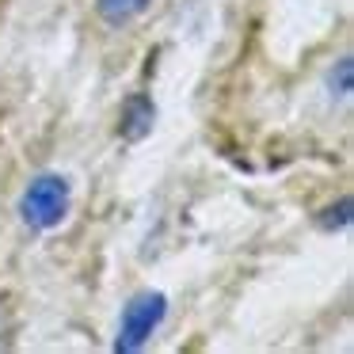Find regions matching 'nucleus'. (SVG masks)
<instances>
[{"label":"nucleus","instance_id":"6","mask_svg":"<svg viewBox=\"0 0 354 354\" xmlns=\"http://www.w3.org/2000/svg\"><path fill=\"white\" fill-rule=\"evenodd\" d=\"M351 92H354V62L339 57L328 69V95L331 100H351Z\"/></svg>","mask_w":354,"mask_h":354},{"label":"nucleus","instance_id":"5","mask_svg":"<svg viewBox=\"0 0 354 354\" xmlns=\"http://www.w3.org/2000/svg\"><path fill=\"white\" fill-rule=\"evenodd\" d=\"M351 198H339V202H331V206H324L320 214H316V225H320L324 232H346L351 229V221H354V214H351Z\"/></svg>","mask_w":354,"mask_h":354},{"label":"nucleus","instance_id":"3","mask_svg":"<svg viewBox=\"0 0 354 354\" xmlns=\"http://www.w3.org/2000/svg\"><path fill=\"white\" fill-rule=\"evenodd\" d=\"M153 126H156V103H153V95H145V92H138V95H130V100L122 103V115H118V133H122V141H145L149 133H153Z\"/></svg>","mask_w":354,"mask_h":354},{"label":"nucleus","instance_id":"4","mask_svg":"<svg viewBox=\"0 0 354 354\" xmlns=\"http://www.w3.org/2000/svg\"><path fill=\"white\" fill-rule=\"evenodd\" d=\"M149 4H153V0H95V12H100L103 24L122 27V24H130V19L145 16Z\"/></svg>","mask_w":354,"mask_h":354},{"label":"nucleus","instance_id":"2","mask_svg":"<svg viewBox=\"0 0 354 354\" xmlns=\"http://www.w3.org/2000/svg\"><path fill=\"white\" fill-rule=\"evenodd\" d=\"M168 320V297L160 290H141L126 301L122 308V320H118V331H115V343L111 351L115 354H141L153 335L164 328Z\"/></svg>","mask_w":354,"mask_h":354},{"label":"nucleus","instance_id":"1","mask_svg":"<svg viewBox=\"0 0 354 354\" xmlns=\"http://www.w3.org/2000/svg\"><path fill=\"white\" fill-rule=\"evenodd\" d=\"M73 209V183L62 176V171H39L31 183L19 194V221L35 232H50L62 229V221Z\"/></svg>","mask_w":354,"mask_h":354}]
</instances>
